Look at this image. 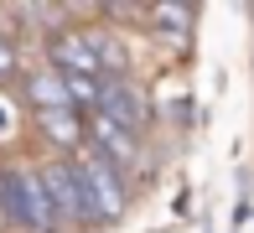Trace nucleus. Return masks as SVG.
<instances>
[{"mask_svg": "<svg viewBox=\"0 0 254 233\" xmlns=\"http://www.w3.org/2000/svg\"><path fill=\"white\" fill-rule=\"evenodd\" d=\"M0 207H5V223H16L26 233H52L57 228L52 202H47V192H42V176L26 161L0 166Z\"/></svg>", "mask_w": 254, "mask_h": 233, "instance_id": "1", "label": "nucleus"}, {"mask_svg": "<svg viewBox=\"0 0 254 233\" xmlns=\"http://www.w3.org/2000/svg\"><path fill=\"white\" fill-rule=\"evenodd\" d=\"M73 171H78V181H83L88 207H94L99 223H114V218H125V202H130V197H125V176L99 156L94 145H88V140L73 150Z\"/></svg>", "mask_w": 254, "mask_h": 233, "instance_id": "2", "label": "nucleus"}, {"mask_svg": "<svg viewBox=\"0 0 254 233\" xmlns=\"http://www.w3.org/2000/svg\"><path fill=\"white\" fill-rule=\"evenodd\" d=\"M37 176H42V192H47L57 223H73V228H94L99 223L94 207H88L83 181H78V171H73V161H47V166H37Z\"/></svg>", "mask_w": 254, "mask_h": 233, "instance_id": "3", "label": "nucleus"}, {"mask_svg": "<svg viewBox=\"0 0 254 233\" xmlns=\"http://www.w3.org/2000/svg\"><path fill=\"white\" fill-rule=\"evenodd\" d=\"M99 119L120 124L125 135H140L145 119H151V104H145V93L130 83V78H99V104H94Z\"/></svg>", "mask_w": 254, "mask_h": 233, "instance_id": "4", "label": "nucleus"}, {"mask_svg": "<svg viewBox=\"0 0 254 233\" xmlns=\"http://www.w3.org/2000/svg\"><path fill=\"white\" fill-rule=\"evenodd\" d=\"M83 140L99 150L104 161H109L114 171H125V166H135V161H140V140H135V135H125L120 124L99 119V114H83Z\"/></svg>", "mask_w": 254, "mask_h": 233, "instance_id": "5", "label": "nucleus"}, {"mask_svg": "<svg viewBox=\"0 0 254 233\" xmlns=\"http://www.w3.org/2000/svg\"><path fill=\"white\" fill-rule=\"evenodd\" d=\"M47 57H52L57 78H99V62H94V52H88L83 31H52Z\"/></svg>", "mask_w": 254, "mask_h": 233, "instance_id": "6", "label": "nucleus"}, {"mask_svg": "<svg viewBox=\"0 0 254 233\" xmlns=\"http://www.w3.org/2000/svg\"><path fill=\"white\" fill-rule=\"evenodd\" d=\"M37 130L47 135L57 150L73 156V150L83 145V114H78V109H37Z\"/></svg>", "mask_w": 254, "mask_h": 233, "instance_id": "7", "label": "nucleus"}, {"mask_svg": "<svg viewBox=\"0 0 254 233\" xmlns=\"http://www.w3.org/2000/svg\"><path fill=\"white\" fill-rule=\"evenodd\" d=\"M26 99L37 104V109H73V104H67V88H63V78L52 73H37V78H26Z\"/></svg>", "mask_w": 254, "mask_h": 233, "instance_id": "8", "label": "nucleus"}, {"mask_svg": "<svg viewBox=\"0 0 254 233\" xmlns=\"http://www.w3.org/2000/svg\"><path fill=\"white\" fill-rule=\"evenodd\" d=\"M145 16H151L161 31H171V37H187V26H192V10L187 5H151Z\"/></svg>", "mask_w": 254, "mask_h": 233, "instance_id": "9", "label": "nucleus"}, {"mask_svg": "<svg viewBox=\"0 0 254 233\" xmlns=\"http://www.w3.org/2000/svg\"><path fill=\"white\" fill-rule=\"evenodd\" d=\"M16 73V47H10V37H0V78Z\"/></svg>", "mask_w": 254, "mask_h": 233, "instance_id": "10", "label": "nucleus"}, {"mask_svg": "<svg viewBox=\"0 0 254 233\" xmlns=\"http://www.w3.org/2000/svg\"><path fill=\"white\" fill-rule=\"evenodd\" d=\"M0 228H5V207H0Z\"/></svg>", "mask_w": 254, "mask_h": 233, "instance_id": "11", "label": "nucleus"}]
</instances>
